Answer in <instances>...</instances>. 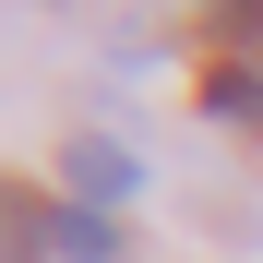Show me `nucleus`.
Wrapping results in <instances>:
<instances>
[{"mask_svg":"<svg viewBox=\"0 0 263 263\" xmlns=\"http://www.w3.org/2000/svg\"><path fill=\"white\" fill-rule=\"evenodd\" d=\"M60 192H72L84 215H120L132 192H144V167H132V144H96V132H72V144H60Z\"/></svg>","mask_w":263,"mask_h":263,"instance_id":"1","label":"nucleus"},{"mask_svg":"<svg viewBox=\"0 0 263 263\" xmlns=\"http://www.w3.org/2000/svg\"><path fill=\"white\" fill-rule=\"evenodd\" d=\"M251 84H263V60H251Z\"/></svg>","mask_w":263,"mask_h":263,"instance_id":"2","label":"nucleus"}]
</instances>
